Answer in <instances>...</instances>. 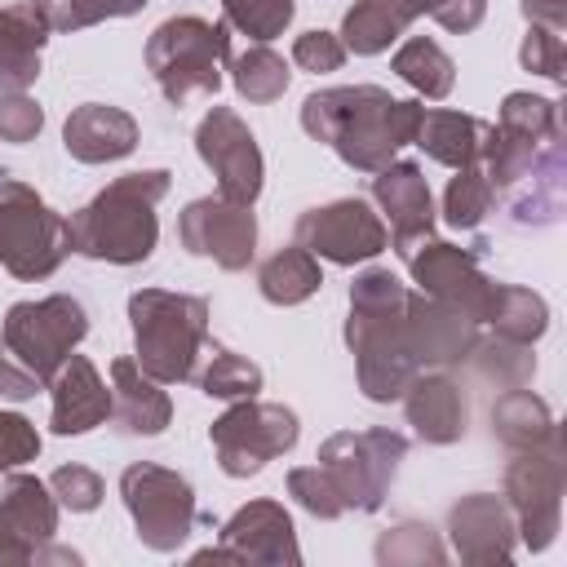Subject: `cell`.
Instances as JSON below:
<instances>
[{
    "instance_id": "6da1fadb",
    "label": "cell",
    "mask_w": 567,
    "mask_h": 567,
    "mask_svg": "<svg viewBox=\"0 0 567 567\" xmlns=\"http://www.w3.org/2000/svg\"><path fill=\"white\" fill-rule=\"evenodd\" d=\"M421 106L416 102H394L381 89H328L306 97L301 124L310 137L332 142L346 164L354 168H381L403 142L416 137L421 128Z\"/></svg>"
},
{
    "instance_id": "7a4b0ae2",
    "label": "cell",
    "mask_w": 567,
    "mask_h": 567,
    "mask_svg": "<svg viewBox=\"0 0 567 567\" xmlns=\"http://www.w3.org/2000/svg\"><path fill=\"white\" fill-rule=\"evenodd\" d=\"M350 346L359 354V381L372 399H399L412 381L416 354L408 341V292L390 270H372L350 292Z\"/></svg>"
},
{
    "instance_id": "3957f363",
    "label": "cell",
    "mask_w": 567,
    "mask_h": 567,
    "mask_svg": "<svg viewBox=\"0 0 567 567\" xmlns=\"http://www.w3.org/2000/svg\"><path fill=\"white\" fill-rule=\"evenodd\" d=\"M168 190V173H128L106 186L89 208L66 221V239L84 257L102 261H146L155 248V199Z\"/></svg>"
},
{
    "instance_id": "277c9868",
    "label": "cell",
    "mask_w": 567,
    "mask_h": 567,
    "mask_svg": "<svg viewBox=\"0 0 567 567\" xmlns=\"http://www.w3.org/2000/svg\"><path fill=\"white\" fill-rule=\"evenodd\" d=\"M137 332V363L159 381H182L195 372V350L204 346L208 306L199 297L137 292L128 301Z\"/></svg>"
},
{
    "instance_id": "5b68a950",
    "label": "cell",
    "mask_w": 567,
    "mask_h": 567,
    "mask_svg": "<svg viewBox=\"0 0 567 567\" xmlns=\"http://www.w3.org/2000/svg\"><path fill=\"white\" fill-rule=\"evenodd\" d=\"M71 248L66 221L18 182H0V261L18 279H44Z\"/></svg>"
},
{
    "instance_id": "8992f818",
    "label": "cell",
    "mask_w": 567,
    "mask_h": 567,
    "mask_svg": "<svg viewBox=\"0 0 567 567\" xmlns=\"http://www.w3.org/2000/svg\"><path fill=\"white\" fill-rule=\"evenodd\" d=\"M221 53H226V27H208L199 18H173L151 35L146 62L173 102H190L217 89Z\"/></svg>"
},
{
    "instance_id": "52a82bcc",
    "label": "cell",
    "mask_w": 567,
    "mask_h": 567,
    "mask_svg": "<svg viewBox=\"0 0 567 567\" xmlns=\"http://www.w3.org/2000/svg\"><path fill=\"white\" fill-rule=\"evenodd\" d=\"M84 310L71 297H49V301H22L4 319V354L22 363L35 381L53 377L71 346L84 337Z\"/></svg>"
},
{
    "instance_id": "ba28073f",
    "label": "cell",
    "mask_w": 567,
    "mask_h": 567,
    "mask_svg": "<svg viewBox=\"0 0 567 567\" xmlns=\"http://www.w3.org/2000/svg\"><path fill=\"white\" fill-rule=\"evenodd\" d=\"M213 443L221 447V465L230 474H248L297 443V416L275 403H244L213 425Z\"/></svg>"
},
{
    "instance_id": "9c48e42d",
    "label": "cell",
    "mask_w": 567,
    "mask_h": 567,
    "mask_svg": "<svg viewBox=\"0 0 567 567\" xmlns=\"http://www.w3.org/2000/svg\"><path fill=\"white\" fill-rule=\"evenodd\" d=\"M297 239H301V248L350 266V261L377 257L385 248V226L377 221V213L363 199H337L328 208H310L297 221Z\"/></svg>"
},
{
    "instance_id": "30bf717a",
    "label": "cell",
    "mask_w": 567,
    "mask_h": 567,
    "mask_svg": "<svg viewBox=\"0 0 567 567\" xmlns=\"http://www.w3.org/2000/svg\"><path fill=\"white\" fill-rule=\"evenodd\" d=\"M182 239L190 252L213 257L226 270H244L252 257V244H257V226H252L248 204H235L226 195L221 199H195L182 213Z\"/></svg>"
},
{
    "instance_id": "8fae6325",
    "label": "cell",
    "mask_w": 567,
    "mask_h": 567,
    "mask_svg": "<svg viewBox=\"0 0 567 567\" xmlns=\"http://www.w3.org/2000/svg\"><path fill=\"white\" fill-rule=\"evenodd\" d=\"M199 155L221 182V195L235 204H252L261 190V155L252 133L239 124L235 111L213 106V115L199 124Z\"/></svg>"
},
{
    "instance_id": "7c38bea8",
    "label": "cell",
    "mask_w": 567,
    "mask_h": 567,
    "mask_svg": "<svg viewBox=\"0 0 567 567\" xmlns=\"http://www.w3.org/2000/svg\"><path fill=\"white\" fill-rule=\"evenodd\" d=\"M408 261H412V275L421 279V288L439 297V306H447V310H456V315H465V319H487L496 288L478 275V266H474L461 248H452V244H430L425 252L412 248Z\"/></svg>"
},
{
    "instance_id": "4fadbf2b",
    "label": "cell",
    "mask_w": 567,
    "mask_h": 567,
    "mask_svg": "<svg viewBox=\"0 0 567 567\" xmlns=\"http://www.w3.org/2000/svg\"><path fill=\"white\" fill-rule=\"evenodd\" d=\"M124 492H128V505L137 514V523L146 532H186V518H190V487L164 470H128L124 474Z\"/></svg>"
},
{
    "instance_id": "5bb4252c",
    "label": "cell",
    "mask_w": 567,
    "mask_h": 567,
    "mask_svg": "<svg viewBox=\"0 0 567 567\" xmlns=\"http://www.w3.org/2000/svg\"><path fill=\"white\" fill-rule=\"evenodd\" d=\"M372 190H377L381 208H385L390 221H394V244H399V252H408L421 235H430V186H425V177H421L416 164H394V168H385Z\"/></svg>"
},
{
    "instance_id": "9a60e30c",
    "label": "cell",
    "mask_w": 567,
    "mask_h": 567,
    "mask_svg": "<svg viewBox=\"0 0 567 567\" xmlns=\"http://www.w3.org/2000/svg\"><path fill=\"white\" fill-rule=\"evenodd\" d=\"M111 412V394L97 381L89 359H71L53 381V430L58 434H84Z\"/></svg>"
},
{
    "instance_id": "2e32d148",
    "label": "cell",
    "mask_w": 567,
    "mask_h": 567,
    "mask_svg": "<svg viewBox=\"0 0 567 567\" xmlns=\"http://www.w3.org/2000/svg\"><path fill=\"white\" fill-rule=\"evenodd\" d=\"M137 142V124L115 111V106H80L66 120V151L84 164H102V159H120L128 155Z\"/></svg>"
},
{
    "instance_id": "e0dca14e",
    "label": "cell",
    "mask_w": 567,
    "mask_h": 567,
    "mask_svg": "<svg viewBox=\"0 0 567 567\" xmlns=\"http://www.w3.org/2000/svg\"><path fill=\"white\" fill-rule=\"evenodd\" d=\"M44 9L13 4L0 13V89H27L40 75L35 49L44 44Z\"/></svg>"
},
{
    "instance_id": "ac0fdd59",
    "label": "cell",
    "mask_w": 567,
    "mask_h": 567,
    "mask_svg": "<svg viewBox=\"0 0 567 567\" xmlns=\"http://www.w3.org/2000/svg\"><path fill=\"white\" fill-rule=\"evenodd\" d=\"M416 137H421V146H425L434 159L456 164V168H470V164L483 155V146H487L492 128H487L483 120H474V115H456V111H430V115H421Z\"/></svg>"
},
{
    "instance_id": "d6986e66",
    "label": "cell",
    "mask_w": 567,
    "mask_h": 567,
    "mask_svg": "<svg viewBox=\"0 0 567 567\" xmlns=\"http://www.w3.org/2000/svg\"><path fill=\"white\" fill-rule=\"evenodd\" d=\"M408 416L412 425L434 439V443H452L461 430H465V403H461V390L443 377H425L412 385V399H408Z\"/></svg>"
},
{
    "instance_id": "ffe728a7",
    "label": "cell",
    "mask_w": 567,
    "mask_h": 567,
    "mask_svg": "<svg viewBox=\"0 0 567 567\" xmlns=\"http://www.w3.org/2000/svg\"><path fill=\"white\" fill-rule=\"evenodd\" d=\"M111 377H115V390H120V425L128 434H159L164 421H168V399L128 359H120L111 368Z\"/></svg>"
},
{
    "instance_id": "44dd1931",
    "label": "cell",
    "mask_w": 567,
    "mask_h": 567,
    "mask_svg": "<svg viewBox=\"0 0 567 567\" xmlns=\"http://www.w3.org/2000/svg\"><path fill=\"white\" fill-rule=\"evenodd\" d=\"M319 284H323L319 266H315V257L306 248H284L261 266V292L270 301H279V306H292V301L310 297Z\"/></svg>"
},
{
    "instance_id": "7402d4cb",
    "label": "cell",
    "mask_w": 567,
    "mask_h": 567,
    "mask_svg": "<svg viewBox=\"0 0 567 567\" xmlns=\"http://www.w3.org/2000/svg\"><path fill=\"white\" fill-rule=\"evenodd\" d=\"M394 71L416 84L425 97H443L452 89V58L434 44V40H408L399 53H394Z\"/></svg>"
},
{
    "instance_id": "603a6c76",
    "label": "cell",
    "mask_w": 567,
    "mask_h": 567,
    "mask_svg": "<svg viewBox=\"0 0 567 567\" xmlns=\"http://www.w3.org/2000/svg\"><path fill=\"white\" fill-rule=\"evenodd\" d=\"M487 319L509 337V341H532L545 332V301L523 292V288H496Z\"/></svg>"
},
{
    "instance_id": "cb8c5ba5",
    "label": "cell",
    "mask_w": 567,
    "mask_h": 567,
    "mask_svg": "<svg viewBox=\"0 0 567 567\" xmlns=\"http://www.w3.org/2000/svg\"><path fill=\"white\" fill-rule=\"evenodd\" d=\"M235 84L248 102H270L288 89V66L270 49H248L235 58Z\"/></svg>"
},
{
    "instance_id": "d4e9b609",
    "label": "cell",
    "mask_w": 567,
    "mask_h": 567,
    "mask_svg": "<svg viewBox=\"0 0 567 567\" xmlns=\"http://www.w3.org/2000/svg\"><path fill=\"white\" fill-rule=\"evenodd\" d=\"M199 385H204V394L235 399V394H252L261 385V372L248 359L230 354V350H213L208 354V372H199Z\"/></svg>"
},
{
    "instance_id": "484cf974",
    "label": "cell",
    "mask_w": 567,
    "mask_h": 567,
    "mask_svg": "<svg viewBox=\"0 0 567 567\" xmlns=\"http://www.w3.org/2000/svg\"><path fill=\"white\" fill-rule=\"evenodd\" d=\"M487 208H492V182L474 164L461 168L447 186V221L452 226H478Z\"/></svg>"
},
{
    "instance_id": "4316f807",
    "label": "cell",
    "mask_w": 567,
    "mask_h": 567,
    "mask_svg": "<svg viewBox=\"0 0 567 567\" xmlns=\"http://www.w3.org/2000/svg\"><path fill=\"white\" fill-rule=\"evenodd\" d=\"M221 4H226V18L257 40L279 35L292 18V0H221Z\"/></svg>"
},
{
    "instance_id": "83f0119b",
    "label": "cell",
    "mask_w": 567,
    "mask_h": 567,
    "mask_svg": "<svg viewBox=\"0 0 567 567\" xmlns=\"http://www.w3.org/2000/svg\"><path fill=\"white\" fill-rule=\"evenodd\" d=\"M496 430H501L509 443H536V439L549 430V416H545L540 399H532V394H509V399L496 408Z\"/></svg>"
},
{
    "instance_id": "f1b7e54d",
    "label": "cell",
    "mask_w": 567,
    "mask_h": 567,
    "mask_svg": "<svg viewBox=\"0 0 567 567\" xmlns=\"http://www.w3.org/2000/svg\"><path fill=\"white\" fill-rule=\"evenodd\" d=\"M44 4V22L49 27H84L97 18H115V13H133L146 0H40Z\"/></svg>"
},
{
    "instance_id": "f546056e",
    "label": "cell",
    "mask_w": 567,
    "mask_h": 567,
    "mask_svg": "<svg viewBox=\"0 0 567 567\" xmlns=\"http://www.w3.org/2000/svg\"><path fill=\"white\" fill-rule=\"evenodd\" d=\"M292 58H297V66H306V71H337L341 58H346V49H341L337 35H328V31H306V35L297 40Z\"/></svg>"
},
{
    "instance_id": "4dcf8cb0",
    "label": "cell",
    "mask_w": 567,
    "mask_h": 567,
    "mask_svg": "<svg viewBox=\"0 0 567 567\" xmlns=\"http://www.w3.org/2000/svg\"><path fill=\"white\" fill-rule=\"evenodd\" d=\"M40 133V106L31 97H4L0 102V137L4 142H27Z\"/></svg>"
},
{
    "instance_id": "1f68e13d",
    "label": "cell",
    "mask_w": 567,
    "mask_h": 567,
    "mask_svg": "<svg viewBox=\"0 0 567 567\" xmlns=\"http://www.w3.org/2000/svg\"><path fill=\"white\" fill-rule=\"evenodd\" d=\"M523 62H527L532 71L558 80V75H563V71H558V66H563V40H558L554 31H532L527 44H523Z\"/></svg>"
},
{
    "instance_id": "d6a6232c",
    "label": "cell",
    "mask_w": 567,
    "mask_h": 567,
    "mask_svg": "<svg viewBox=\"0 0 567 567\" xmlns=\"http://www.w3.org/2000/svg\"><path fill=\"white\" fill-rule=\"evenodd\" d=\"M58 487L75 492V509H89L93 496H97V483H93L84 470H62V474H58Z\"/></svg>"
}]
</instances>
